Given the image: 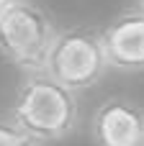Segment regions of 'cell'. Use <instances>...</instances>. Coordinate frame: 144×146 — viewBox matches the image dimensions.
Wrapping results in <instances>:
<instances>
[{
    "instance_id": "obj_5",
    "label": "cell",
    "mask_w": 144,
    "mask_h": 146,
    "mask_svg": "<svg viewBox=\"0 0 144 146\" xmlns=\"http://www.w3.org/2000/svg\"><path fill=\"white\" fill-rule=\"evenodd\" d=\"M100 36L111 69L124 74L144 72V10L139 5L119 13Z\"/></svg>"
},
{
    "instance_id": "obj_6",
    "label": "cell",
    "mask_w": 144,
    "mask_h": 146,
    "mask_svg": "<svg viewBox=\"0 0 144 146\" xmlns=\"http://www.w3.org/2000/svg\"><path fill=\"white\" fill-rule=\"evenodd\" d=\"M0 146H44L13 115H0Z\"/></svg>"
},
{
    "instance_id": "obj_1",
    "label": "cell",
    "mask_w": 144,
    "mask_h": 146,
    "mask_svg": "<svg viewBox=\"0 0 144 146\" xmlns=\"http://www.w3.org/2000/svg\"><path fill=\"white\" fill-rule=\"evenodd\" d=\"M10 115L44 146L59 144L77 131V92L52 77L46 69L26 72L21 85L15 87Z\"/></svg>"
},
{
    "instance_id": "obj_7",
    "label": "cell",
    "mask_w": 144,
    "mask_h": 146,
    "mask_svg": "<svg viewBox=\"0 0 144 146\" xmlns=\"http://www.w3.org/2000/svg\"><path fill=\"white\" fill-rule=\"evenodd\" d=\"M10 3H13V0H0V15H3V10H5V8H8Z\"/></svg>"
},
{
    "instance_id": "obj_2",
    "label": "cell",
    "mask_w": 144,
    "mask_h": 146,
    "mask_svg": "<svg viewBox=\"0 0 144 146\" xmlns=\"http://www.w3.org/2000/svg\"><path fill=\"white\" fill-rule=\"evenodd\" d=\"M57 23L36 0H13L0 15V56L18 72L44 69Z\"/></svg>"
},
{
    "instance_id": "obj_8",
    "label": "cell",
    "mask_w": 144,
    "mask_h": 146,
    "mask_svg": "<svg viewBox=\"0 0 144 146\" xmlns=\"http://www.w3.org/2000/svg\"><path fill=\"white\" fill-rule=\"evenodd\" d=\"M139 8H142V10H144V0H139Z\"/></svg>"
},
{
    "instance_id": "obj_4",
    "label": "cell",
    "mask_w": 144,
    "mask_h": 146,
    "mask_svg": "<svg viewBox=\"0 0 144 146\" xmlns=\"http://www.w3.org/2000/svg\"><path fill=\"white\" fill-rule=\"evenodd\" d=\"M93 146H144V108L126 98L103 100L90 118Z\"/></svg>"
},
{
    "instance_id": "obj_3",
    "label": "cell",
    "mask_w": 144,
    "mask_h": 146,
    "mask_svg": "<svg viewBox=\"0 0 144 146\" xmlns=\"http://www.w3.org/2000/svg\"><path fill=\"white\" fill-rule=\"evenodd\" d=\"M44 69L75 92L95 87L111 69L100 31H95L93 26L59 28Z\"/></svg>"
}]
</instances>
